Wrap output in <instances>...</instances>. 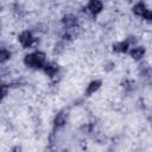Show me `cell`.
Returning a JSON list of instances; mask_svg holds the SVG:
<instances>
[{
	"label": "cell",
	"instance_id": "cell-1",
	"mask_svg": "<svg viewBox=\"0 0 152 152\" xmlns=\"http://www.w3.org/2000/svg\"><path fill=\"white\" fill-rule=\"evenodd\" d=\"M20 44L24 46V48H28V46H32V44L34 43V38L32 36V33L30 31H23L19 37H18Z\"/></svg>",
	"mask_w": 152,
	"mask_h": 152
},
{
	"label": "cell",
	"instance_id": "cell-2",
	"mask_svg": "<svg viewBox=\"0 0 152 152\" xmlns=\"http://www.w3.org/2000/svg\"><path fill=\"white\" fill-rule=\"evenodd\" d=\"M103 10V4L100 0H90L88 2V11L91 14H99Z\"/></svg>",
	"mask_w": 152,
	"mask_h": 152
},
{
	"label": "cell",
	"instance_id": "cell-3",
	"mask_svg": "<svg viewBox=\"0 0 152 152\" xmlns=\"http://www.w3.org/2000/svg\"><path fill=\"white\" fill-rule=\"evenodd\" d=\"M62 23L66 28H75L77 24V18L74 14H65L62 18Z\"/></svg>",
	"mask_w": 152,
	"mask_h": 152
},
{
	"label": "cell",
	"instance_id": "cell-4",
	"mask_svg": "<svg viewBox=\"0 0 152 152\" xmlns=\"http://www.w3.org/2000/svg\"><path fill=\"white\" fill-rule=\"evenodd\" d=\"M66 118H68V114H66L65 110L59 112V113L55 116V119H53V125H55V127H57V128L63 127V126L66 124Z\"/></svg>",
	"mask_w": 152,
	"mask_h": 152
},
{
	"label": "cell",
	"instance_id": "cell-5",
	"mask_svg": "<svg viewBox=\"0 0 152 152\" xmlns=\"http://www.w3.org/2000/svg\"><path fill=\"white\" fill-rule=\"evenodd\" d=\"M24 63H25V65L28 66V68H34V69L40 68V65L38 64V62H37V59H36V57H34V53H28V55H26V56L24 57Z\"/></svg>",
	"mask_w": 152,
	"mask_h": 152
},
{
	"label": "cell",
	"instance_id": "cell-6",
	"mask_svg": "<svg viewBox=\"0 0 152 152\" xmlns=\"http://www.w3.org/2000/svg\"><path fill=\"white\" fill-rule=\"evenodd\" d=\"M129 55H131V57H132L133 59L139 61V59H141V58L144 57V55H145V48H142V46H135V48H133V49L131 50Z\"/></svg>",
	"mask_w": 152,
	"mask_h": 152
},
{
	"label": "cell",
	"instance_id": "cell-7",
	"mask_svg": "<svg viewBox=\"0 0 152 152\" xmlns=\"http://www.w3.org/2000/svg\"><path fill=\"white\" fill-rule=\"evenodd\" d=\"M43 69H44V71H45V74L48 75V76H55L56 74H57V71H58V65L57 64H55V63H45L44 65H43Z\"/></svg>",
	"mask_w": 152,
	"mask_h": 152
},
{
	"label": "cell",
	"instance_id": "cell-8",
	"mask_svg": "<svg viewBox=\"0 0 152 152\" xmlns=\"http://www.w3.org/2000/svg\"><path fill=\"white\" fill-rule=\"evenodd\" d=\"M101 84H102V82L100 81V80H94V81H91L89 84H88V87H87V95H91V94H94L95 91H97L99 89H100V87H101Z\"/></svg>",
	"mask_w": 152,
	"mask_h": 152
},
{
	"label": "cell",
	"instance_id": "cell-9",
	"mask_svg": "<svg viewBox=\"0 0 152 152\" xmlns=\"http://www.w3.org/2000/svg\"><path fill=\"white\" fill-rule=\"evenodd\" d=\"M128 43L127 42H119V43H115L113 44V50L115 52H120V53H124L128 50Z\"/></svg>",
	"mask_w": 152,
	"mask_h": 152
},
{
	"label": "cell",
	"instance_id": "cell-10",
	"mask_svg": "<svg viewBox=\"0 0 152 152\" xmlns=\"http://www.w3.org/2000/svg\"><path fill=\"white\" fill-rule=\"evenodd\" d=\"M146 10H147V7L145 6L144 2H139V4H137V5L133 6V13L137 14V15H139V17H141Z\"/></svg>",
	"mask_w": 152,
	"mask_h": 152
},
{
	"label": "cell",
	"instance_id": "cell-11",
	"mask_svg": "<svg viewBox=\"0 0 152 152\" xmlns=\"http://www.w3.org/2000/svg\"><path fill=\"white\" fill-rule=\"evenodd\" d=\"M10 58H11V52L5 48H0V63H4Z\"/></svg>",
	"mask_w": 152,
	"mask_h": 152
},
{
	"label": "cell",
	"instance_id": "cell-12",
	"mask_svg": "<svg viewBox=\"0 0 152 152\" xmlns=\"http://www.w3.org/2000/svg\"><path fill=\"white\" fill-rule=\"evenodd\" d=\"M7 90H8L7 86H5V84H1L0 86V101L4 99L5 95H7Z\"/></svg>",
	"mask_w": 152,
	"mask_h": 152
},
{
	"label": "cell",
	"instance_id": "cell-13",
	"mask_svg": "<svg viewBox=\"0 0 152 152\" xmlns=\"http://www.w3.org/2000/svg\"><path fill=\"white\" fill-rule=\"evenodd\" d=\"M64 51V45L62 44V43H57L56 45H55V50H53V52L55 53H61V52H63Z\"/></svg>",
	"mask_w": 152,
	"mask_h": 152
},
{
	"label": "cell",
	"instance_id": "cell-14",
	"mask_svg": "<svg viewBox=\"0 0 152 152\" xmlns=\"http://www.w3.org/2000/svg\"><path fill=\"white\" fill-rule=\"evenodd\" d=\"M142 17V19H145V20H147V21H150L151 19H152V13H151V11L147 8L145 12H144V14L141 15Z\"/></svg>",
	"mask_w": 152,
	"mask_h": 152
}]
</instances>
